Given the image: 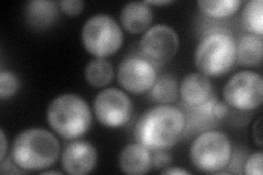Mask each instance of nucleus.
I'll return each mask as SVG.
<instances>
[{"instance_id":"cd10ccee","label":"nucleus","mask_w":263,"mask_h":175,"mask_svg":"<svg viewBox=\"0 0 263 175\" xmlns=\"http://www.w3.org/2000/svg\"><path fill=\"white\" fill-rule=\"evenodd\" d=\"M161 174L167 175V174H179V175H190L191 173L189 171L179 169V168H167L161 171Z\"/></svg>"},{"instance_id":"6ab92c4d","label":"nucleus","mask_w":263,"mask_h":175,"mask_svg":"<svg viewBox=\"0 0 263 175\" xmlns=\"http://www.w3.org/2000/svg\"><path fill=\"white\" fill-rule=\"evenodd\" d=\"M202 12L214 19H225L233 15L242 5L241 0H199L196 3Z\"/></svg>"},{"instance_id":"4be33fe9","label":"nucleus","mask_w":263,"mask_h":175,"mask_svg":"<svg viewBox=\"0 0 263 175\" xmlns=\"http://www.w3.org/2000/svg\"><path fill=\"white\" fill-rule=\"evenodd\" d=\"M262 160L263 154L261 151L249 155L243 166V173L247 175H262Z\"/></svg>"},{"instance_id":"f3484780","label":"nucleus","mask_w":263,"mask_h":175,"mask_svg":"<svg viewBox=\"0 0 263 175\" xmlns=\"http://www.w3.org/2000/svg\"><path fill=\"white\" fill-rule=\"evenodd\" d=\"M114 70L104 58H96L85 67V79L93 88H103L113 80Z\"/></svg>"},{"instance_id":"9b49d317","label":"nucleus","mask_w":263,"mask_h":175,"mask_svg":"<svg viewBox=\"0 0 263 175\" xmlns=\"http://www.w3.org/2000/svg\"><path fill=\"white\" fill-rule=\"evenodd\" d=\"M96 148L86 140H75L65 147L61 164L65 173L85 175L91 172L97 164Z\"/></svg>"},{"instance_id":"9d476101","label":"nucleus","mask_w":263,"mask_h":175,"mask_svg":"<svg viewBox=\"0 0 263 175\" xmlns=\"http://www.w3.org/2000/svg\"><path fill=\"white\" fill-rule=\"evenodd\" d=\"M139 46L149 60L168 62L178 53L180 38L175 29L168 24L159 23L146 31Z\"/></svg>"},{"instance_id":"0eeeda50","label":"nucleus","mask_w":263,"mask_h":175,"mask_svg":"<svg viewBox=\"0 0 263 175\" xmlns=\"http://www.w3.org/2000/svg\"><path fill=\"white\" fill-rule=\"evenodd\" d=\"M223 95L226 104L236 110H256L263 100L262 76L248 70L237 72L226 82Z\"/></svg>"},{"instance_id":"b1692460","label":"nucleus","mask_w":263,"mask_h":175,"mask_svg":"<svg viewBox=\"0 0 263 175\" xmlns=\"http://www.w3.org/2000/svg\"><path fill=\"white\" fill-rule=\"evenodd\" d=\"M171 164V155L164 150H156L154 155H152V168L155 170H164L169 168Z\"/></svg>"},{"instance_id":"393cba45","label":"nucleus","mask_w":263,"mask_h":175,"mask_svg":"<svg viewBox=\"0 0 263 175\" xmlns=\"http://www.w3.org/2000/svg\"><path fill=\"white\" fill-rule=\"evenodd\" d=\"M213 114L216 120H223L224 118H226V115L228 114V105L226 104V102L218 101L217 100L213 107Z\"/></svg>"},{"instance_id":"2eb2a0df","label":"nucleus","mask_w":263,"mask_h":175,"mask_svg":"<svg viewBox=\"0 0 263 175\" xmlns=\"http://www.w3.org/2000/svg\"><path fill=\"white\" fill-rule=\"evenodd\" d=\"M59 3L48 0H33L24 8V18L30 27L36 30L49 28L59 15Z\"/></svg>"},{"instance_id":"20e7f679","label":"nucleus","mask_w":263,"mask_h":175,"mask_svg":"<svg viewBox=\"0 0 263 175\" xmlns=\"http://www.w3.org/2000/svg\"><path fill=\"white\" fill-rule=\"evenodd\" d=\"M194 62L196 68L205 76H223L236 62V41L225 32L210 33L197 45Z\"/></svg>"},{"instance_id":"6e6552de","label":"nucleus","mask_w":263,"mask_h":175,"mask_svg":"<svg viewBox=\"0 0 263 175\" xmlns=\"http://www.w3.org/2000/svg\"><path fill=\"white\" fill-rule=\"evenodd\" d=\"M93 112L101 125L110 128L124 126L133 114V102L123 91L114 88L101 90L93 100Z\"/></svg>"},{"instance_id":"423d86ee","label":"nucleus","mask_w":263,"mask_h":175,"mask_svg":"<svg viewBox=\"0 0 263 175\" xmlns=\"http://www.w3.org/2000/svg\"><path fill=\"white\" fill-rule=\"evenodd\" d=\"M123 40L124 36L121 27L109 14H95L82 26V44L86 51L96 58H106L119 52Z\"/></svg>"},{"instance_id":"a211bd4d","label":"nucleus","mask_w":263,"mask_h":175,"mask_svg":"<svg viewBox=\"0 0 263 175\" xmlns=\"http://www.w3.org/2000/svg\"><path fill=\"white\" fill-rule=\"evenodd\" d=\"M149 92V99L158 104H170L175 102L179 93L177 79L171 74H162L157 78Z\"/></svg>"},{"instance_id":"bb28decb","label":"nucleus","mask_w":263,"mask_h":175,"mask_svg":"<svg viewBox=\"0 0 263 175\" xmlns=\"http://www.w3.org/2000/svg\"><path fill=\"white\" fill-rule=\"evenodd\" d=\"M0 136H2V151H0V161H4L5 158H6V153H7V138L5 135V131L4 129H0Z\"/></svg>"},{"instance_id":"7ed1b4c3","label":"nucleus","mask_w":263,"mask_h":175,"mask_svg":"<svg viewBox=\"0 0 263 175\" xmlns=\"http://www.w3.org/2000/svg\"><path fill=\"white\" fill-rule=\"evenodd\" d=\"M46 119L56 134L66 139H76L89 130L92 114L90 106L80 95L64 93L48 104Z\"/></svg>"},{"instance_id":"a878e982","label":"nucleus","mask_w":263,"mask_h":175,"mask_svg":"<svg viewBox=\"0 0 263 175\" xmlns=\"http://www.w3.org/2000/svg\"><path fill=\"white\" fill-rule=\"evenodd\" d=\"M261 122H262V118H259L258 121L254 123L253 125V137L254 140H256L257 145L261 148L262 147V127H261Z\"/></svg>"},{"instance_id":"c756f323","label":"nucleus","mask_w":263,"mask_h":175,"mask_svg":"<svg viewBox=\"0 0 263 175\" xmlns=\"http://www.w3.org/2000/svg\"><path fill=\"white\" fill-rule=\"evenodd\" d=\"M41 175H47V174H57V175H60V174H62L61 172H59V171H42L40 173Z\"/></svg>"},{"instance_id":"ddd939ff","label":"nucleus","mask_w":263,"mask_h":175,"mask_svg":"<svg viewBox=\"0 0 263 175\" xmlns=\"http://www.w3.org/2000/svg\"><path fill=\"white\" fill-rule=\"evenodd\" d=\"M119 166L123 173L128 175H143L152 169V154L149 149L141 144H129L121 150Z\"/></svg>"},{"instance_id":"aec40b11","label":"nucleus","mask_w":263,"mask_h":175,"mask_svg":"<svg viewBox=\"0 0 263 175\" xmlns=\"http://www.w3.org/2000/svg\"><path fill=\"white\" fill-rule=\"evenodd\" d=\"M242 21L251 34H263V3L262 0H249L242 10Z\"/></svg>"},{"instance_id":"c85d7f7f","label":"nucleus","mask_w":263,"mask_h":175,"mask_svg":"<svg viewBox=\"0 0 263 175\" xmlns=\"http://www.w3.org/2000/svg\"><path fill=\"white\" fill-rule=\"evenodd\" d=\"M148 6L149 5H154V6H166V5H170L174 2L172 0H147L145 2Z\"/></svg>"},{"instance_id":"dca6fc26","label":"nucleus","mask_w":263,"mask_h":175,"mask_svg":"<svg viewBox=\"0 0 263 175\" xmlns=\"http://www.w3.org/2000/svg\"><path fill=\"white\" fill-rule=\"evenodd\" d=\"M263 55L262 36L254 34L242 35L236 43V60L241 66L260 65Z\"/></svg>"},{"instance_id":"4468645a","label":"nucleus","mask_w":263,"mask_h":175,"mask_svg":"<svg viewBox=\"0 0 263 175\" xmlns=\"http://www.w3.org/2000/svg\"><path fill=\"white\" fill-rule=\"evenodd\" d=\"M154 19L151 6L145 2H132L122 8L120 20L122 27L133 34H141L149 29Z\"/></svg>"},{"instance_id":"39448f33","label":"nucleus","mask_w":263,"mask_h":175,"mask_svg":"<svg viewBox=\"0 0 263 175\" xmlns=\"http://www.w3.org/2000/svg\"><path fill=\"white\" fill-rule=\"evenodd\" d=\"M233 147L220 131L210 130L197 136L190 146L189 157L195 168L205 173H219L232 160Z\"/></svg>"},{"instance_id":"f8f14e48","label":"nucleus","mask_w":263,"mask_h":175,"mask_svg":"<svg viewBox=\"0 0 263 175\" xmlns=\"http://www.w3.org/2000/svg\"><path fill=\"white\" fill-rule=\"evenodd\" d=\"M179 93L186 105L199 106L214 96V89L208 76L201 72H193L181 81Z\"/></svg>"},{"instance_id":"5701e85b","label":"nucleus","mask_w":263,"mask_h":175,"mask_svg":"<svg viewBox=\"0 0 263 175\" xmlns=\"http://www.w3.org/2000/svg\"><path fill=\"white\" fill-rule=\"evenodd\" d=\"M59 7L65 14L75 16L84 10L85 3L82 0H62L59 2Z\"/></svg>"},{"instance_id":"1a4fd4ad","label":"nucleus","mask_w":263,"mask_h":175,"mask_svg":"<svg viewBox=\"0 0 263 175\" xmlns=\"http://www.w3.org/2000/svg\"><path fill=\"white\" fill-rule=\"evenodd\" d=\"M120 86L133 94L148 92L157 80L155 66L146 58L130 56L123 60L118 68Z\"/></svg>"},{"instance_id":"f257e3e1","label":"nucleus","mask_w":263,"mask_h":175,"mask_svg":"<svg viewBox=\"0 0 263 175\" xmlns=\"http://www.w3.org/2000/svg\"><path fill=\"white\" fill-rule=\"evenodd\" d=\"M185 126V115L180 108L160 104L144 112L135 125L134 136L147 149L164 150L178 143Z\"/></svg>"},{"instance_id":"f03ea898","label":"nucleus","mask_w":263,"mask_h":175,"mask_svg":"<svg viewBox=\"0 0 263 175\" xmlns=\"http://www.w3.org/2000/svg\"><path fill=\"white\" fill-rule=\"evenodd\" d=\"M61 146L51 131L44 128H28L13 140L11 159L26 172L49 168L59 159Z\"/></svg>"},{"instance_id":"412c9836","label":"nucleus","mask_w":263,"mask_h":175,"mask_svg":"<svg viewBox=\"0 0 263 175\" xmlns=\"http://www.w3.org/2000/svg\"><path fill=\"white\" fill-rule=\"evenodd\" d=\"M20 88L19 78L11 71L3 70L0 72V99L12 98Z\"/></svg>"}]
</instances>
